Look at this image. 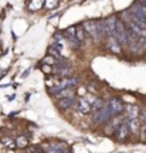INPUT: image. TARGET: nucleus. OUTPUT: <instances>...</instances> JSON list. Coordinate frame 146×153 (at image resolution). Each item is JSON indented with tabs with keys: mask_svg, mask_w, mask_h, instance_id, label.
Wrapping results in <instances>:
<instances>
[{
	"mask_svg": "<svg viewBox=\"0 0 146 153\" xmlns=\"http://www.w3.org/2000/svg\"><path fill=\"white\" fill-rule=\"evenodd\" d=\"M78 82H80V79H78L77 76L63 78L60 82L54 84V87H50L48 88V92L50 94H54V95H55L57 92L63 91V89H68V88H72V87H75V85H78Z\"/></svg>",
	"mask_w": 146,
	"mask_h": 153,
	"instance_id": "f257e3e1",
	"label": "nucleus"
},
{
	"mask_svg": "<svg viewBox=\"0 0 146 153\" xmlns=\"http://www.w3.org/2000/svg\"><path fill=\"white\" fill-rule=\"evenodd\" d=\"M82 27L85 30V34H88V36L92 38L94 43H101V41H102V37H101V34L98 31L97 20H87V22L82 24Z\"/></svg>",
	"mask_w": 146,
	"mask_h": 153,
	"instance_id": "f03ea898",
	"label": "nucleus"
},
{
	"mask_svg": "<svg viewBox=\"0 0 146 153\" xmlns=\"http://www.w3.org/2000/svg\"><path fill=\"white\" fill-rule=\"evenodd\" d=\"M116 20H118V19L114 17V16L105 17V19H102V20H99L101 27H102V30H104V34H105V37H114Z\"/></svg>",
	"mask_w": 146,
	"mask_h": 153,
	"instance_id": "7ed1b4c3",
	"label": "nucleus"
},
{
	"mask_svg": "<svg viewBox=\"0 0 146 153\" xmlns=\"http://www.w3.org/2000/svg\"><path fill=\"white\" fill-rule=\"evenodd\" d=\"M72 72H74V70L64 61H58L55 65H53V74L60 75L61 78H68L72 75Z\"/></svg>",
	"mask_w": 146,
	"mask_h": 153,
	"instance_id": "20e7f679",
	"label": "nucleus"
},
{
	"mask_svg": "<svg viewBox=\"0 0 146 153\" xmlns=\"http://www.w3.org/2000/svg\"><path fill=\"white\" fill-rule=\"evenodd\" d=\"M107 108H108L111 116L114 118V116H119V114L125 109V105L122 104V101L119 98H112L108 104H107Z\"/></svg>",
	"mask_w": 146,
	"mask_h": 153,
	"instance_id": "39448f33",
	"label": "nucleus"
},
{
	"mask_svg": "<svg viewBox=\"0 0 146 153\" xmlns=\"http://www.w3.org/2000/svg\"><path fill=\"white\" fill-rule=\"evenodd\" d=\"M130 14H133L136 20H139L142 24H145L146 26V10L142 7L139 3H133V4L129 7V10H128Z\"/></svg>",
	"mask_w": 146,
	"mask_h": 153,
	"instance_id": "423d86ee",
	"label": "nucleus"
},
{
	"mask_svg": "<svg viewBox=\"0 0 146 153\" xmlns=\"http://www.w3.org/2000/svg\"><path fill=\"white\" fill-rule=\"evenodd\" d=\"M111 118H112V116H111L108 108H107V104H105V106H104L102 109L98 111V112H95V114H94V118H92V120H94V123L99 125V123H105V122H108Z\"/></svg>",
	"mask_w": 146,
	"mask_h": 153,
	"instance_id": "0eeeda50",
	"label": "nucleus"
},
{
	"mask_svg": "<svg viewBox=\"0 0 146 153\" xmlns=\"http://www.w3.org/2000/svg\"><path fill=\"white\" fill-rule=\"evenodd\" d=\"M114 135H115V137H116V140H119V142L125 140L126 137L129 136V129H128V125H126L125 119H124V122L116 128V131L114 132Z\"/></svg>",
	"mask_w": 146,
	"mask_h": 153,
	"instance_id": "6e6552de",
	"label": "nucleus"
},
{
	"mask_svg": "<svg viewBox=\"0 0 146 153\" xmlns=\"http://www.w3.org/2000/svg\"><path fill=\"white\" fill-rule=\"evenodd\" d=\"M125 122H126V125H128L129 133L139 135V132H141V120H139V118H133V119L125 118Z\"/></svg>",
	"mask_w": 146,
	"mask_h": 153,
	"instance_id": "1a4fd4ad",
	"label": "nucleus"
},
{
	"mask_svg": "<svg viewBox=\"0 0 146 153\" xmlns=\"http://www.w3.org/2000/svg\"><path fill=\"white\" fill-rule=\"evenodd\" d=\"M77 106H78V111H80L81 114L87 115V114L91 112L92 104L88 101V98H85V97H80V98H78V102H77Z\"/></svg>",
	"mask_w": 146,
	"mask_h": 153,
	"instance_id": "9d476101",
	"label": "nucleus"
},
{
	"mask_svg": "<svg viewBox=\"0 0 146 153\" xmlns=\"http://www.w3.org/2000/svg\"><path fill=\"white\" fill-rule=\"evenodd\" d=\"M107 47L109 51H112L114 54H119L121 53V45H119L118 40L115 37H108L107 38Z\"/></svg>",
	"mask_w": 146,
	"mask_h": 153,
	"instance_id": "9b49d317",
	"label": "nucleus"
},
{
	"mask_svg": "<svg viewBox=\"0 0 146 153\" xmlns=\"http://www.w3.org/2000/svg\"><path fill=\"white\" fill-rule=\"evenodd\" d=\"M124 111L126 112V118H128V119L139 118V112H141V111L138 109V106H135V105H126Z\"/></svg>",
	"mask_w": 146,
	"mask_h": 153,
	"instance_id": "f8f14e48",
	"label": "nucleus"
},
{
	"mask_svg": "<svg viewBox=\"0 0 146 153\" xmlns=\"http://www.w3.org/2000/svg\"><path fill=\"white\" fill-rule=\"evenodd\" d=\"M74 97L72 98H64V99H58V106L61 108V109H68V108H71L72 105H74Z\"/></svg>",
	"mask_w": 146,
	"mask_h": 153,
	"instance_id": "ddd939ff",
	"label": "nucleus"
},
{
	"mask_svg": "<svg viewBox=\"0 0 146 153\" xmlns=\"http://www.w3.org/2000/svg\"><path fill=\"white\" fill-rule=\"evenodd\" d=\"M57 99H64V98H72L74 97V91L71 89V88H68V89H63V91H60V92H57L54 95Z\"/></svg>",
	"mask_w": 146,
	"mask_h": 153,
	"instance_id": "4468645a",
	"label": "nucleus"
},
{
	"mask_svg": "<svg viewBox=\"0 0 146 153\" xmlns=\"http://www.w3.org/2000/svg\"><path fill=\"white\" fill-rule=\"evenodd\" d=\"M75 37H77V40H78L81 44L85 41L87 34H85V30H84V27H82V26H75Z\"/></svg>",
	"mask_w": 146,
	"mask_h": 153,
	"instance_id": "2eb2a0df",
	"label": "nucleus"
},
{
	"mask_svg": "<svg viewBox=\"0 0 146 153\" xmlns=\"http://www.w3.org/2000/svg\"><path fill=\"white\" fill-rule=\"evenodd\" d=\"M104 106H105V102H104L102 99H95V102H94L91 106V111H94V114H95V112L102 109Z\"/></svg>",
	"mask_w": 146,
	"mask_h": 153,
	"instance_id": "dca6fc26",
	"label": "nucleus"
},
{
	"mask_svg": "<svg viewBox=\"0 0 146 153\" xmlns=\"http://www.w3.org/2000/svg\"><path fill=\"white\" fill-rule=\"evenodd\" d=\"M16 145L19 146V148H26L28 145V140H27V137H24V136H20L19 139L16 140Z\"/></svg>",
	"mask_w": 146,
	"mask_h": 153,
	"instance_id": "f3484780",
	"label": "nucleus"
},
{
	"mask_svg": "<svg viewBox=\"0 0 146 153\" xmlns=\"http://www.w3.org/2000/svg\"><path fill=\"white\" fill-rule=\"evenodd\" d=\"M43 62H44V64H47V65H55L58 61L55 60V58H53L51 55H47V57L43 60Z\"/></svg>",
	"mask_w": 146,
	"mask_h": 153,
	"instance_id": "a211bd4d",
	"label": "nucleus"
},
{
	"mask_svg": "<svg viewBox=\"0 0 146 153\" xmlns=\"http://www.w3.org/2000/svg\"><path fill=\"white\" fill-rule=\"evenodd\" d=\"M58 3V0H45V9H53Z\"/></svg>",
	"mask_w": 146,
	"mask_h": 153,
	"instance_id": "6ab92c4d",
	"label": "nucleus"
},
{
	"mask_svg": "<svg viewBox=\"0 0 146 153\" xmlns=\"http://www.w3.org/2000/svg\"><path fill=\"white\" fill-rule=\"evenodd\" d=\"M139 115H141V119L142 120V125H143V128H146V109H142L141 112H139Z\"/></svg>",
	"mask_w": 146,
	"mask_h": 153,
	"instance_id": "aec40b11",
	"label": "nucleus"
},
{
	"mask_svg": "<svg viewBox=\"0 0 146 153\" xmlns=\"http://www.w3.org/2000/svg\"><path fill=\"white\" fill-rule=\"evenodd\" d=\"M40 3H43V0H33V4H34V6H31L33 10H38V9L41 7Z\"/></svg>",
	"mask_w": 146,
	"mask_h": 153,
	"instance_id": "412c9836",
	"label": "nucleus"
},
{
	"mask_svg": "<svg viewBox=\"0 0 146 153\" xmlns=\"http://www.w3.org/2000/svg\"><path fill=\"white\" fill-rule=\"evenodd\" d=\"M141 136H142V140H145V142H146V128H142Z\"/></svg>",
	"mask_w": 146,
	"mask_h": 153,
	"instance_id": "4be33fe9",
	"label": "nucleus"
},
{
	"mask_svg": "<svg viewBox=\"0 0 146 153\" xmlns=\"http://www.w3.org/2000/svg\"><path fill=\"white\" fill-rule=\"evenodd\" d=\"M138 3H139L143 9H146V0H138Z\"/></svg>",
	"mask_w": 146,
	"mask_h": 153,
	"instance_id": "5701e85b",
	"label": "nucleus"
}]
</instances>
